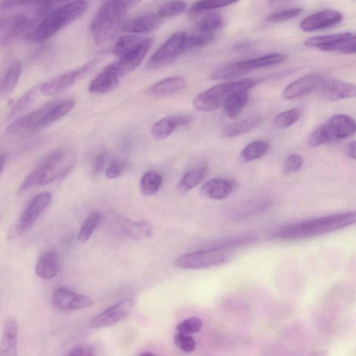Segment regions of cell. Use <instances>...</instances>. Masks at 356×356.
<instances>
[{
	"mask_svg": "<svg viewBox=\"0 0 356 356\" xmlns=\"http://www.w3.org/2000/svg\"><path fill=\"white\" fill-rule=\"evenodd\" d=\"M58 3L57 1H0V33L10 40L28 39L36 25Z\"/></svg>",
	"mask_w": 356,
	"mask_h": 356,
	"instance_id": "6da1fadb",
	"label": "cell"
},
{
	"mask_svg": "<svg viewBox=\"0 0 356 356\" xmlns=\"http://www.w3.org/2000/svg\"><path fill=\"white\" fill-rule=\"evenodd\" d=\"M355 222L356 213L348 211L285 225L275 229L270 238L284 241L302 240L343 229Z\"/></svg>",
	"mask_w": 356,
	"mask_h": 356,
	"instance_id": "7a4b0ae2",
	"label": "cell"
},
{
	"mask_svg": "<svg viewBox=\"0 0 356 356\" xmlns=\"http://www.w3.org/2000/svg\"><path fill=\"white\" fill-rule=\"evenodd\" d=\"M74 104L75 100L72 98L49 102L15 119L6 127V131L12 135L35 132L64 117Z\"/></svg>",
	"mask_w": 356,
	"mask_h": 356,
	"instance_id": "3957f363",
	"label": "cell"
},
{
	"mask_svg": "<svg viewBox=\"0 0 356 356\" xmlns=\"http://www.w3.org/2000/svg\"><path fill=\"white\" fill-rule=\"evenodd\" d=\"M137 3L131 0L104 1L91 22L93 40L97 44H104L112 40L122 27L127 10Z\"/></svg>",
	"mask_w": 356,
	"mask_h": 356,
	"instance_id": "277c9868",
	"label": "cell"
},
{
	"mask_svg": "<svg viewBox=\"0 0 356 356\" xmlns=\"http://www.w3.org/2000/svg\"><path fill=\"white\" fill-rule=\"evenodd\" d=\"M86 1H73L56 6L33 29L28 39L44 41L81 17L87 10Z\"/></svg>",
	"mask_w": 356,
	"mask_h": 356,
	"instance_id": "5b68a950",
	"label": "cell"
},
{
	"mask_svg": "<svg viewBox=\"0 0 356 356\" xmlns=\"http://www.w3.org/2000/svg\"><path fill=\"white\" fill-rule=\"evenodd\" d=\"M261 81L259 78H248L216 85L197 95L193 100V106L202 111H214L222 106L234 92L242 89L250 90Z\"/></svg>",
	"mask_w": 356,
	"mask_h": 356,
	"instance_id": "8992f818",
	"label": "cell"
},
{
	"mask_svg": "<svg viewBox=\"0 0 356 356\" xmlns=\"http://www.w3.org/2000/svg\"><path fill=\"white\" fill-rule=\"evenodd\" d=\"M355 120L350 116L345 114L335 115L311 133L307 144L312 147H316L348 138L355 133Z\"/></svg>",
	"mask_w": 356,
	"mask_h": 356,
	"instance_id": "52a82bcc",
	"label": "cell"
},
{
	"mask_svg": "<svg viewBox=\"0 0 356 356\" xmlns=\"http://www.w3.org/2000/svg\"><path fill=\"white\" fill-rule=\"evenodd\" d=\"M284 60L285 56L282 54H268L220 67L212 72L210 78L216 80L235 78L254 70L282 63Z\"/></svg>",
	"mask_w": 356,
	"mask_h": 356,
	"instance_id": "ba28073f",
	"label": "cell"
},
{
	"mask_svg": "<svg viewBox=\"0 0 356 356\" xmlns=\"http://www.w3.org/2000/svg\"><path fill=\"white\" fill-rule=\"evenodd\" d=\"M75 162V155L70 150L58 149L51 152L40 164L42 172L40 185H47L67 176Z\"/></svg>",
	"mask_w": 356,
	"mask_h": 356,
	"instance_id": "9c48e42d",
	"label": "cell"
},
{
	"mask_svg": "<svg viewBox=\"0 0 356 356\" xmlns=\"http://www.w3.org/2000/svg\"><path fill=\"white\" fill-rule=\"evenodd\" d=\"M229 259L227 251L207 248L182 254L175 260L173 264L179 268L201 269L225 264Z\"/></svg>",
	"mask_w": 356,
	"mask_h": 356,
	"instance_id": "30bf717a",
	"label": "cell"
},
{
	"mask_svg": "<svg viewBox=\"0 0 356 356\" xmlns=\"http://www.w3.org/2000/svg\"><path fill=\"white\" fill-rule=\"evenodd\" d=\"M304 44L321 51L344 54H354L356 51V38L351 32L311 37L305 40Z\"/></svg>",
	"mask_w": 356,
	"mask_h": 356,
	"instance_id": "8fae6325",
	"label": "cell"
},
{
	"mask_svg": "<svg viewBox=\"0 0 356 356\" xmlns=\"http://www.w3.org/2000/svg\"><path fill=\"white\" fill-rule=\"evenodd\" d=\"M186 34L177 32L167 39L149 58L146 67L152 70L165 66L173 62L184 51Z\"/></svg>",
	"mask_w": 356,
	"mask_h": 356,
	"instance_id": "7c38bea8",
	"label": "cell"
},
{
	"mask_svg": "<svg viewBox=\"0 0 356 356\" xmlns=\"http://www.w3.org/2000/svg\"><path fill=\"white\" fill-rule=\"evenodd\" d=\"M95 60H91L76 70L59 74L43 83L39 87V90L40 93L46 96H52L60 93L70 88L87 74L95 66Z\"/></svg>",
	"mask_w": 356,
	"mask_h": 356,
	"instance_id": "4fadbf2b",
	"label": "cell"
},
{
	"mask_svg": "<svg viewBox=\"0 0 356 356\" xmlns=\"http://www.w3.org/2000/svg\"><path fill=\"white\" fill-rule=\"evenodd\" d=\"M134 304V300L129 298L107 307L90 321V327L101 328L117 323L128 316Z\"/></svg>",
	"mask_w": 356,
	"mask_h": 356,
	"instance_id": "5bb4252c",
	"label": "cell"
},
{
	"mask_svg": "<svg viewBox=\"0 0 356 356\" xmlns=\"http://www.w3.org/2000/svg\"><path fill=\"white\" fill-rule=\"evenodd\" d=\"M152 41V38H146L138 47L110 64L120 78L132 72L141 63L150 49Z\"/></svg>",
	"mask_w": 356,
	"mask_h": 356,
	"instance_id": "9a60e30c",
	"label": "cell"
},
{
	"mask_svg": "<svg viewBox=\"0 0 356 356\" xmlns=\"http://www.w3.org/2000/svg\"><path fill=\"white\" fill-rule=\"evenodd\" d=\"M317 89L321 97L328 101L349 99L356 95L353 83L337 79H323Z\"/></svg>",
	"mask_w": 356,
	"mask_h": 356,
	"instance_id": "2e32d148",
	"label": "cell"
},
{
	"mask_svg": "<svg viewBox=\"0 0 356 356\" xmlns=\"http://www.w3.org/2000/svg\"><path fill=\"white\" fill-rule=\"evenodd\" d=\"M52 195L48 191L37 195L27 205L19 216L17 228L19 232L29 229L37 220L40 214L49 206Z\"/></svg>",
	"mask_w": 356,
	"mask_h": 356,
	"instance_id": "e0dca14e",
	"label": "cell"
},
{
	"mask_svg": "<svg viewBox=\"0 0 356 356\" xmlns=\"http://www.w3.org/2000/svg\"><path fill=\"white\" fill-rule=\"evenodd\" d=\"M52 300L56 307L65 311L86 308L93 305V300L90 297L77 293L65 286L55 290Z\"/></svg>",
	"mask_w": 356,
	"mask_h": 356,
	"instance_id": "ac0fdd59",
	"label": "cell"
},
{
	"mask_svg": "<svg viewBox=\"0 0 356 356\" xmlns=\"http://www.w3.org/2000/svg\"><path fill=\"white\" fill-rule=\"evenodd\" d=\"M342 18V14L339 11L325 9L304 18L300 24V27L306 32L321 30L340 23Z\"/></svg>",
	"mask_w": 356,
	"mask_h": 356,
	"instance_id": "d6986e66",
	"label": "cell"
},
{
	"mask_svg": "<svg viewBox=\"0 0 356 356\" xmlns=\"http://www.w3.org/2000/svg\"><path fill=\"white\" fill-rule=\"evenodd\" d=\"M323 78L317 74H309L293 81L284 89L282 96L285 99H293L316 90Z\"/></svg>",
	"mask_w": 356,
	"mask_h": 356,
	"instance_id": "ffe728a7",
	"label": "cell"
},
{
	"mask_svg": "<svg viewBox=\"0 0 356 356\" xmlns=\"http://www.w3.org/2000/svg\"><path fill=\"white\" fill-rule=\"evenodd\" d=\"M192 120L191 115L185 114L166 116L154 124L151 133L156 140H163L170 136L177 127L187 125Z\"/></svg>",
	"mask_w": 356,
	"mask_h": 356,
	"instance_id": "44dd1931",
	"label": "cell"
},
{
	"mask_svg": "<svg viewBox=\"0 0 356 356\" xmlns=\"http://www.w3.org/2000/svg\"><path fill=\"white\" fill-rule=\"evenodd\" d=\"M236 182L232 178L216 177L205 182L200 188L201 194L209 199L222 200L235 189Z\"/></svg>",
	"mask_w": 356,
	"mask_h": 356,
	"instance_id": "7402d4cb",
	"label": "cell"
},
{
	"mask_svg": "<svg viewBox=\"0 0 356 356\" xmlns=\"http://www.w3.org/2000/svg\"><path fill=\"white\" fill-rule=\"evenodd\" d=\"M186 85V81L183 77L170 76L150 86L147 89V93L156 97H168L184 90Z\"/></svg>",
	"mask_w": 356,
	"mask_h": 356,
	"instance_id": "603a6c76",
	"label": "cell"
},
{
	"mask_svg": "<svg viewBox=\"0 0 356 356\" xmlns=\"http://www.w3.org/2000/svg\"><path fill=\"white\" fill-rule=\"evenodd\" d=\"M161 22V17L157 14L149 13L128 21L122 26V29L126 33H147L155 30Z\"/></svg>",
	"mask_w": 356,
	"mask_h": 356,
	"instance_id": "cb8c5ba5",
	"label": "cell"
},
{
	"mask_svg": "<svg viewBox=\"0 0 356 356\" xmlns=\"http://www.w3.org/2000/svg\"><path fill=\"white\" fill-rule=\"evenodd\" d=\"M120 79L109 65L90 82L88 90L95 95L108 92L118 86Z\"/></svg>",
	"mask_w": 356,
	"mask_h": 356,
	"instance_id": "d4e9b609",
	"label": "cell"
},
{
	"mask_svg": "<svg viewBox=\"0 0 356 356\" xmlns=\"http://www.w3.org/2000/svg\"><path fill=\"white\" fill-rule=\"evenodd\" d=\"M18 325L14 318L4 323L0 341V356H17Z\"/></svg>",
	"mask_w": 356,
	"mask_h": 356,
	"instance_id": "484cf974",
	"label": "cell"
},
{
	"mask_svg": "<svg viewBox=\"0 0 356 356\" xmlns=\"http://www.w3.org/2000/svg\"><path fill=\"white\" fill-rule=\"evenodd\" d=\"M117 221L121 229L134 239L147 238L152 234L153 227L146 220L132 221L125 217L119 216Z\"/></svg>",
	"mask_w": 356,
	"mask_h": 356,
	"instance_id": "4316f807",
	"label": "cell"
},
{
	"mask_svg": "<svg viewBox=\"0 0 356 356\" xmlns=\"http://www.w3.org/2000/svg\"><path fill=\"white\" fill-rule=\"evenodd\" d=\"M59 268V259L56 251L49 250L40 255L35 266V274L45 280L54 277Z\"/></svg>",
	"mask_w": 356,
	"mask_h": 356,
	"instance_id": "83f0119b",
	"label": "cell"
},
{
	"mask_svg": "<svg viewBox=\"0 0 356 356\" xmlns=\"http://www.w3.org/2000/svg\"><path fill=\"white\" fill-rule=\"evenodd\" d=\"M259 115H253L225 127L222 131L224 137L232 138L246 134L256 128L261 122Z\"/></svg>",
	"mask_w": 356,
	"mask_h": 356,
	"instance_id": "f1b7e54d",
	"label": "cell"
},
{
	"mask_svg": "<svg viewBox=\"0 0 356 356\" xmlns=\"http://www.w3.org/2000/svg\"><path fill=\"white\" fill-rule=\"evenodd\" d=\"M22 74V65L13 63L0 79V98L8 97L16 87Z\"/></svg>",
	"mask_w": 356,
	"mask_h": 356,
	"instance_id": "f546056e",
	"label": "cell"
},
{
	"mask_svg": "<svg viewBox=\"0 0 356 356\" xmlns=\"http://www.w3.org/2000/svg\"><path fill=\"white\" fill-rule=\"evenodd\" d=\"M249 90H238L232 93L225 102L223 106L227 116L230 119L237 117L248 102Z\"/></svg>",
	"mask_w": 356,
	"mask_h": 356,
	"instance_id": "4dcf8cb0",
	"label": "cell"
},
{
	"mask_svg": "<svg viewBox=\"0 0 356 356\" xmlns=\"http://www.w3.org/2000/svg\"><path fill=\"white\" fill-rule=\"evenodd\" d=\"M208 174L206 166L197 167L188 171L180 179L178 189L180 192L186 193L201 183Z\"/></svg>",
	"mask_w": 356,
	"mask_h": 356,
	"instance_id": "1f68e13d",
	"label": "cell"
},
{
	"mask_svg": "<svg viewBox=\"0 0 356 356\" xmlns=\"http://www.w3.org/2000/svg\"><path fill=\"white\" fill-rule=\"evenodd\" d=\"M270 148L268 141L258 140L248 143L241 152V159L244 162H250L266 155Z\"/></svg>",
	"mask_w": 356,
	"mask_h": 356,
	"instance_id": "d6a6232c",
	"label": "cell"
},
{
	"mask_svg": "<svg viewBox=\"0 0 356 356\" xmlns=\"http://www.w3.org/2000/svg\"><path fill=\"white\" fill-rule=\"evenodd\" d=\"M38 91L39 86H34L24 93L10 110L8 118H13L26 111L34 102Z\"/></svg>",
	"mask_w": 356,
	"mask_h": 356,
	"instance_id": "836d02e7",
	"label": "cell"
},
{
	"mask_svg": "<svg viewBox=\"0 0 356 356\" xmlns=\"http://www.w3.org/2000/svg\"><path fill=\"white\" fill-rule=\"evenodd\" d=\"M145 38L134 35H123L115 44L113 53L120 58L138 47Z\"/></svg>",
	"mask_w": 356,
	"mask_h": 356,
	"instance_id": "e575fe53",
	"label": "cell"
},
{
	"mask_svg": "<svg viewBox=\"0 0 356 356\" xmlns=\"http://www.w3.org/2000/svg\"><path fill=\"white\" fill-rule=\"evenodd\" d=\"M162 176L156 172L149 171L144 174L140 179V191L145 195L154 194L161 186Z\"/></svg>",
	"mask_w": 356,
	"mask_h": 356,
	"instance_id": "d590c367",
	"label": "cell"
},
{
	"mask_svg": "<svg viewBox=\"0 0 356 356\" xmlns=\"http://www.w3.org/2000/svg\"><path fill=\"white\" fill-rule=\"evenodd\" d=\"M222 24V16L218 13L213 12L207 14L199 21L197 29L200 33H211L220 28Z\"/></svg>",
	"mask_w": 356,
	"mask_h": 356,
	"instance_id": "8d00e7d4",
	"label": "cell"
},
{
	"mask_svg": "<svg viewBox=\"0 0 356 356\" xmlns=\"http://www.w3.org/2000/svg\"><path fill=\"white\" fill-rule=\"evenodd\" d=\"M101 218L102 213L99 211H95L86 219L78 235V239L81 243H86L90 239Z\"/></svg>",
	"mask_w": 356,
	"mask_h": 356,
	"instance_id": "74e56055",
	"label": "cell"
},
{
	"mask_svg": "<svg viewBox=\"0 0 356 356\" xmlns=\"http://www.w3.org/2000/svg\"><path fill=\"white\" fill-rule=\"evenodd\" d=\"M215 35L212 33H197L186 36L184 51L200 48L213 43Z\"/></svg>",
	"mask_w": 356,
	"mask_h": 356,
	"instance_id": "f35d334b",
	"label": "cell"
},
{
	"mask_svg": "<svg viewBox=\"0 0 356 356\" xmlns=\"http://www.w3.org/2000/svg\"><path fill=\"white\" fill-rule=\"evenodd\" d=\"M301 116L298 108H293L277 115L273 120L274 124L279 129H284L295 124Z\"/></svg>",
	"mask_w": 356,
	"mask_h": 356,
	"instance_id": "ab89813d",
	"label": "cell"
},
{
	"mask_svg": "<svg viewBox=\"0 0 356 356\" xmlns=\"http://www.w3.org/2000/svg\"><path fill=\"white\" fill-rule=\"evenodd\" d=\"M186 7V3L181 1H166L160 6L157 15L161 17L176 16L181 13Z\"/></svg>",
	"mask_w": 356,
	"mask_h": 356,
	"instance_id": "60d3db41",
	"label": "cell"
},
{
	"mask_svg": "<svg viewBox=\"0 0 356 356\" xmlns=\"http://www.w3.org/2000/svg\"><path fill=\"white\" fill-rule=\"evenodd\" d=\"M302 8L294 7L279 10L270 13L266 20L268 22H281L295 18L302 12Z\"/></svg>",
	"mask_w": 356,
	"mask_h": 356,
	"instance_id": "b9f144b4",
	"label": "cell"
},
{
	"mask_svg": "<svg viewBox=\"0 0 356 356\" xmlns=\"http://www.w3.org/2000/svg\"><path fill=\"white\" fill-rule=\"evenodd\" d=\"M235 1H227L222 0H209L199 1L195 2L190 8L192 13H199L201 12L222 8L230 4L234 3Z\"/></svg>",
	"mask_w": 356,
	"mask_h": 356,
	"instance_id": "7bdbcfd3",
	"label": "cell"
},
{
	"mask_svg": "<svg viewBox=\"0 0 356 356\" xmlns=\"http://www.w3.org/2000/svg\"><path fill=\"white\" fill-rule=\"evenodd\" d=\"M202 327V320L197 316H193L179 322L176 325V330L178 333L190 335L200 331Z\"/></svg>",
	"mask_w": 356,
	"mask_h": 356,
	"instance_id": "ee69618b",
	"label": "cell"
},
{
	"mask_svg": "<svg viewBox=\"0 0 356 356\" xmlns=\"http://www.w3.org/2000/svg\"><path fill=\"white\" fill-rule=\"evenodd\" d=\"M42 173V168L40 165H39L34 170H33L23 180L18 188V193H25L33 186L40 185Z\"/></svg>",
	"mask_w": 356,
	"mask_h": 356,
	"instance_id": "f6af8a7d",
	"label": "cell"
},
{
	"mask_svg": "<svg viewBox=\"0 0 356 356\" xmlns=\"http://www.w3.org/2000/svg\"><path fill=\"white\" fill-rule=\"evenodd\" d=\"M304 163L302 156L298 154L289 155L283 163V172L284 174L291 175L300 170Z\"/></svg>",
	"mask_w": 356,
	"mask_h": 356,
	"instance_id": "bcb514c9",
	"label": "cell"
},
{
	"mask_svg": "<svg viewBox=\"0 0 356 356\" xmlns=\"http://www.w3.org/2000/svg\"><path fill=\"white\" fill-rule=\"evenodd\" d=\"M174 343L177 347L185 353L193 351L196 346L195 341L191 335L178 332L174 336Z\"/></svg>",
	"mask_w": 356,
	"mask_h": 356,
	"instance_id": "7dc6e473",
	"label": "cell"
},
{
	"mask_svg": "<svg viewBox=\"0 0 356 356\" xmlns=\"http://www.w3.org/2000/svg\"><path fill=\"white\" fill-rule=\"evenodd\" d=\"M127 162L123 159L113 161L106 170V177L108 179H115L120 177L125 170Z\"/></svg>",
	"mask_w": 356,
	"mask_h": 356,
	"instance_id": "c3c4849f",
	"label": "cell"
},
{
	"mask_svg": "<svg viewBox=\"0 0 356 356\" xmlns=\"http://www.w3.org/2000/svg\"><path fill=\"white\" fill-rule=\"evenodd\" d=\"M64 356H95L92 347L87 343L76 346Z\"/></svg>",
	"mask_w": 356,
	"mask_h": 356,
	"instance_id": "681fc988",
	"label": "cell"
},
{
	"mask_svg": "<svg viewBox=\"0 0 356 356\" xmlns=\"http://www.w3.org/2000/svg\"><path fill=\"white\" fill-rule=\"evenodd\" d=\"M105 161L106 155L104 153H100L96 156L93 168L94 174H98L102 170Z\"/></svg>",
	"mask_w": 356,
	"mask_h": 356,
	"instance_id": "f907efd6",
	"label": "cell"
},
{
	"mask_svg": "<svg viewBox=\"0 0 356 356\" xmlns=\"http://www.w3.org/2000/svg\"><path fill=\"white\" fill-rule=\"evenodd\" d=\"M346 154L353 159H355V141L353 140L348 143L346 147Z\"/></svg>",
	"mask_w": 356,
	"mask_h": 356,
	"instance_id": "816d5d0a",
	"label": "cell"
},
{
	"mask_svg": "<svg viewBox=\"0 0 356 356\" xmlns=\"http://www.w3.org/2000/svg\"><path fill=\"white\" fill-rule=\"evenodd\" d=\"M6 160V156L4 154H0V173L2 171Z\"/></svg>",
	"mask_w": 356,
	"mask_h": 356,
	"instance_id": "f5cc1de1",
	"label": "cell"
},
{
	"mask_svg": "<svg viewBox=\"0 0 356 356\" xmlns=\"http://www.w3.org/2000/svg\"><path fill=\"white\" fill-rule=\"evenodd\" d=\"M139 356H156L154 354L150 352H143L139 355Z\"/></svg>",
	"mask_w": 356,
	"mask_h": 356,
	"instance_id": "db71d44e",
	"label": "cell"
}]
</instances>
